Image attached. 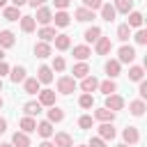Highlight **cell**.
Instances as JSON below:
<instances>
[{"mask_svg":"<svg viewBox=\"0 0 147 147\" xmlns=\"http://www.w3.org/2000/svg\"><path fill=\"white\" fill-rule=\"evenodd\" d=\"M74 90H76V78H74V76H60V78H57V92H60V94L67 96V94H71Z\"/></svg>","mask_w":147,"mask_h":147,"instance_id":"obj_1","label":"cell"},{"mask_svg":"<svg viewBox=\"0 0 147 147\" xmlns=\"http://www.w3.org/2000/svg\"><path fill=\"white\" fill-rule=\"evenodd\" d=\"M133 60H136V48L124 44V46L117 51V62H119V64H131Z\"/></svg>","mask_w":147,"mask_h":147,"instance_id":"obj_2","label":"cell"},{"mask_svg":"<svg viewBox=\"0 0 147 147\" xmlns=\"http://www.w3.org/2000/svg\"><path fill=\"white\" fill-rule=\"evenodd\" d=\"M124 103H126V101H124V96H119V94H115V92L106 96V108H108V110H113V113L122 110V108H124Z\"/></svg>","mask_w":147,"mask_h":147,"instance_id":"obj_3","label":"cell"},{"mask_svg":"<svg viewBox=\"0 0 147 147\" xmlns=\"http://www.w3.org/2000/svg\"><path fill=\"white\" fill-rule=\"evenodd\" d=\"M110 48H113L110 37H99V39L94 41V53H96V55H108Z\"/></svg>","mask_w":147,"mask_h":147,"instance_id":"obj_4","label":"cell"},{"mask_svg":"<svg viewBox=\"0 0 147 147\" xmlns=\"http://www.w3.org/2000/svg\"><path fill=\"white\" fill-rule=\"evenodd\" d=\"M122 138H124V142H126V145H131V147H133V145H138V142H140V131H138L136 126H126V129L122 131Z\"/></svg>","mask_w":147,"mask_h":147,"instance_id":"obj_5","label":"cell"},{"mask_svg":"<svg viewBox=\"0 0 147 147\" xmlns=\"http://www.w3.org/2000/svg\"><path fill=\"white\" fill-rule=\"evenodd\" d=\"M115 136H117V131H115L113 122H101V126H99V138H101V140H113Z\"/></svg>","mask_w":147,"mask_h":147,"instance_id":"obj_6","label":"cell"},{"mask_svg":"<svg viewBox=\"0 0 147 147\" xmlns=\"http://www.w3.org/2000/svg\"><path fill=\"white\" fill-rule=\"evenodd\" d=\"M25 74H28V71H25V67H21V64H16V67H11V69H9V80L18 85V83H23V80L28 78Z\"/></svg>","mask_w":147,"mask_h":147,"instance_id":"obj_7","label":"cell"},{"mask_svg":"<svg viewBox=\"0 0 147 147\" xmlns=\"http://www.w3.org/2000/svg\"><path fill=\"white\" fill-rule=\"evenodd\" d=\"M34 21L41 23V25H48V23L53 21V11H51L48 7H37V16H34Z\"/></svg>","mask_w":147,"mask_h":147,"instance_id":"obj_8","label":"cell"},{"mask_svg":"<svg viewBox=\"0 0 147 147\" xmlns=\"http://www.w3.org/2000/svg\"><path fill=\"white\" fill-rule=\"evenodd\" d=\"M80 80H83V83H80V90H83V92H87V94H92V92L99 87V80H96L92 74H87V76H85V78H80Z\"/></svg>","mask_w":147,"mask_h":147,"instance_id":"obj_9","label":"cell"},{"mask_svg":"<svg viewBox=\"0 0 147 147\" xmlns=\"http://www.w3.org/2000/svg\"><path fill=\"white\" fill-rule=\"evenodd\" d=\"M37 94H39V103H41V106H48V108L55 106V99H57V96H55L53 90H39Z\"/></svg>","mask_w":147,"mask_h":147,"instance_id":"obj_10","label":"cell"},{"mask_svg":"<svg viewBox=\"0 0 147 147\" xmlns=\"http://www.w3.org/2000/svg\"><path fill=\"white\" fill-rule=\"evenodd\" d=\"M99 11H101V18H103V21H108V23H113V21H115V16H117V11H115V7H113L110 2H103V5L99 7Z\"/></svg>","mask_w":147,"mask_h":147,"instance_id":"obj_11","label":"cell"},{"mask_svg":"<svg viewBox=\"0 0 147 147\" xmlns=\"http://www.w3.org/2000/svg\"><path fill=\"white\" fill-rule=\"evenodd\" d=\"M145 110H147V106H145V101H142V99H136V101H131V103H129V113H131L133 117H142V115H145Z\"/></svg>","mask_w":147,"mask_h":147,"instance_id":"obj_12","label":"cell"},{"mask_svg":"<svg viewBox=\"0 0 147 147\" xmlns=\"http://www.w3.org/2000/svg\"><path fill=\"white\" fill-rule=\"evenodd\" d=\"M55 136V147H74V140H71V136L67 133V131H60V133H53Z\"/></svg>","mask_w":147,"mask_h":147,"instance_id":"obj_13","label":"cell"},{"mask_svg":"<svg viewBox=\"0 0 147 147\" xmlns=\"http://www.w3.org/2000/svg\"><path fill=\"white\" fill-rule=\"evenodd\" d=\"M51 53H53V51H51V44H48V41H37V44H34V55H37V57L44 60V57H51Z\"/></svg>","mask_w":147,"mask_h":147,"instance_id":"obj_14","label":"cell"},{"mask_svg":"<svg viewBox=\"0 0 147 147\" xmlns=\"http://www.w3.org/2000/svg\"><path fill=\"white\" fill-rule=\"evenodd\" d=\"M39 83H51L53 80V69L51 67H46V64H41L39 69H37V76H34Z\"/></svg>","mask_w":147,"mask_h":147,"instance_id":"obj_15","label":"cell"},{"mask_svg":"<svg viewBox=\"0 0 147 147\" xmlns=\"http://www.w3.org/2000/svg\"><path fill=\"white\" fill-rule=\"evenodd\" d=\"M18 126H21V131H23V133H32V131L37 129V119H34V117H30V115H25V117H21Z\"/></svg>","mask_w":147,"mask_h":147,"instance_id":"obj_16","label":"cell"},{"mask_svg":"<svg viewBox=\"0 0 147 147\" xmlns=\"http://www.w3.org/2000/svg\"><path fill=\"white\" fill-rule=\"evenodd\" d=\"M34 131H37V133H39V136H41V138H51V136H53V133H55V129H53V124H51V122H48V119H44V122H39V124H37V129H34Z\"/></svg>","mask_w":147,"mask_h":147,"instance_id":"obj_17","label":"cell"},{"mask_svg":"<svg viewBox=\"0 0 147 147\" xmlns=\"http://www.w3.org/2000/svg\"><path fill=\"white\" fill-rule=\"evenodd\" d=\"M11 145H14V147H30V136L23 133V131H16V133L11 136Z\"/></svg>","mask_w":147,"mask_h":147,"instance_id":"obj_18","label":"cell"},{"mask_svg":"<svg viewBox=\"0 0 147 147\" xmlns=\"http://www.w3.org/2000/svg\"><path fill=\"white\" fill-rule=\"evenodd\" d=\"M14 44H16L14 32H9V30H0V48H11Z\"/></svg>","mask_w":147,"mask_h":147,"instance_id":"obj_19","label":"cell"},{"mask_svg":"<svg viewBox=\"0 0 147 147\" xmlns=\"http://www.w3.org/2000/svg\"><path fill=\"white\" fill-rule=\"evenodd\" d=\"M53 21H55V28H67V25L71 23V16H69L64 9H60L57 14H53Z\"/></svg>","mask_w":147,"mask_h":147,"instance_id":"obj_20","label":"cell"},{"mask_svg":"<svg viewBox=\"0 0 147 147\" xmlns=\"http://www.w3.org/2000/svg\"><path fill=\"white\" fill-rule=\"evenodd\" d=\"M18 21H21V30H23L25 34L34 32V28H37V21H34V16H21Z\"/></svg>","mask_w":147,"mask_h":147,"instance_id":"obj_21","label":"cell"},{"mask_svg":"<svg viewBox=\"0 0 147 147\" xmlns=\"http://www.w3.org/2000/svg\"><path fill=\"white\" fill-rule=\"evenodd\" d=\"M55 34H57V32H55V28H51V25H41V30L37 32V37H39L41 41H48V44L55 39Z\"/></svg>","mask_w":147,"mask_h":147,"instance_id":"obj_22","label":"cell"},{"mask_svg":"<svg viewBox=\"0 0 147 147\" xmlns=\"http://www.w3.org/2000/svg\"><path fill=\"white\" fill-rule=\"evenodd\" d=\"M103 69H106V74H108V78H117V76H119V71H122V64H119L117 60H108Z\"/></svg>","mask_w":147,"mask_h":147,"instance_id":"obj_23","label":"cell"},{"mask_svg":"<svg viewBox=\"0 0 147 147\" xmlns=\"http://www.w3.org/2000/svg\"><path fill=\"white\" fill-rule=\"evenodd\" d=\"M94 119H99V122H113L115 119V113L103 106V108H96L94 110Z\"/></svg>","mask_w":147,"mask_h":147,"instance_id":"obj_24","label":"cell"},{"mask_svg":"<svg viewBox=\"0 0 147 147\" xmlns=\"http://www.w3.org/2000/svg\"><path fill=\"white\" fill-rule=\"evenodd\" d=\"M2 16H5V21H18L21 18V7H2Z\"/></svg>","mask_w":147,"mask_h":147,"instance_id":"obj_25","label":"cell"},{"mask_svg":"<svg viewBox=\"0 0 147 147\" xmlns=\"http://www.w3.org/2000/svg\"><path fill=\"white\" fill-rule=\"evenodd\" d=\"M64 119V110L60 108V106H51V110H48V122L51 124H57V122H62Z\"/></svg>","mask_w":147,"mask_h":147,"instance_id":"obj_26","label":"cell"},{"mask_svg":"<svg viewBox=\"0 0 147 147\" xmlns=\"http://www.w3.org/2000/svg\"><path fill=\"white\" fill-rule=\"evenodd\" d=\"M76 21H80V23H87V21H92L94 18V11L92 9H87V7H80V9H76Z\"/></svg>","mask_w":147,"mask_h":147,"instance_id":"obj_27","label":"cell"},{"mask_svg":"<svg viewBox=\"0 0 147 147\" xmlns=\"http://www.w3.org/2000/svg\"><path fill=\"white\" fill-rule=\"evenodd\" d=\"M126 16H129V21H126L129 28H142V21H145V18H142L140 11H129Z\"/></svg>","mask_w":147,"mask_h":147,"instance_id":"obj_28","label":"cell"},{"mask_svg":"<svg viewBox=\"0 0 147 147\" xmlns=\"http://www.w3.org/2000/svg\"><path fill=\"white\" fill-rule=\"evenodd\" d=\"M53 41H55V48H57V51H67V48L71 46V37H69V34H55Z\"/></svg>","mask_w":147,"mask_h":147,"instance_id":"obj_29","label":"cell"},{"mask_svg":"<svg viewBox=\"0 0 147 147\" xmlns=\"http://www.w3.org/2000/svg\"><path fill=\"white\" fill-rule=\"evenodd\" d=\"M90 55H92V51H90V46H85V44H83V46H74V57H76V60H80V62H85V60H87Z\"/></svg>","mask_w":147,"mask_h":147,"instance_id":"obj_30","label":"cell"},{"mask_svg":"<svg viewBox=\"0 0 147 147\" xmlns=\"http://www.w3.org/2000/svg\"><path fill=\"white\" fill-rule=\"evenodd\" d=\"M41 108H44V106H41L39 101H28V103L23 106V113H25V115H30V117H34V115H39V113H41Z\"/></svg>","mask_w":147,"mask_h":147,"instance_id":"obj_31","label":"cell"},{"mask_svg":"<svg viewBox=\"0 0 147 147\" xmlns=\"http://www.w3.org/2000/svg\"><path fill=\"white\" fill-rule=\"evenodd\" d=\"M133 2L136 0H115V11H122V14H129V11H133Z\"/></svg>","mask_w":147,"mask_h":147,"instance_id":"obj_32","label":"cell"},{"mask_svg":"<svg viewBox=\"0 0 147 147\" xmlns=\"http://www.w3.org/2000/svg\"><path fill=\"white\" fill-rule=\"evenodd\" d=\"M39 85H41V83H39L37 78H25V80H23L25 94H37V92H39Z\"/></svg>","mask_w":147,"mask_h":147,"instance_id":"obj_33","label":"cell"},{"mask_svg":"<svg viewBox=\"0 0 147 147\" xmlns=\"http://www.w3.org/2000/svg\"><path fill=\"white\" fill-rule=\"evenodd\" d=\"M96 90H101V92H103V94L108 96V94H113V92H117V83H115L113 78H108V80H103V83H99V87H96Z\"/></svg>","mask_w":147,"mask_h":147,"instance_id":"obj_34","label":"cell"},{"mask_svg":"<svg viewBox=\"0 0 147 147\" xmlns=\"http://www.w3.org/2000/svg\"><path fill=\"white\" fill-rule=\"evenodd\" d=\"M99 37H101V28L92 25V28H87V30H85V41H87V44H94Z\"/></svg>","mask_w":147,"mask_h":147,"instance_id":"obj_35","label":"cell"},{"mask_svg":"<svg viewBox=\"0 0 147 147\" xmlns=\"http://www.w3.org/2000/svg\"><path fill=\"white\" fill-rule=\"evenodd\" d=\"M87 74H90V64H87V62L74 64V78H85Z\"/></svg>","mask_w":147,"mask_h":147,"instance_id":"obj_36","label":"cell"},{"mask_svg":"<svg viewBox=\"0 0 147 147\" xmlns=\"http://www.w3.org/2000/svg\"><path fill=\"white\" fill-rule=\"evenodd\" d=\"M142 76H145V69L142 67H138V64H133L131 69H129V80H142Z\"/></svg>","mask_w":147,"mask_h":147,"instance_id":"obj_37","label":"cell"},{"mask_svg":"<svg viewBox=\"0 0 147 147\" xmlns=\"http://www.w3.org/2000/svg\"><path fill=\"white\" fill-rule=\"evenodd\" d=\"M129 37H131V28H129L126 23L117 25V39H119V41H129Z\"/></svg>","mask_w":147,"mask_h":147,"instance_id":"obj_38","label":"cell"},{"mask_svg":"<svg viewBox=\"0 0 147 147\" xmlns=\"http://www.w3.org/2000/svg\"><path fill=\"white\" fill-rule=\"evenodd\" d=\"M64 67H67L64 57H62V55H55V57H53V67H51V69H53V71H64Z\"/></svg>","mask_w":147,"mask_h":147,"instance_id":"obj_39","label":"cell"},{"mask_svg":"<svg viewBox=\"0 0 147 147\" xmlns=\"http://www.w3.org/2000/svg\"><path fill=\"white\" fill-rule=\"evenodd\" d=\"M92 103H94V99H92V94H87V92H83V96L78 99V106H80V108H92Z\"/></svg>","mask_w":147,"mask_h":147,"instance_id":"obj_40","label":"cell"},{"mask_svg":"<svg viewBox=\"0 0 147 147\" xmlns=\"http://www.w3.org/2000/svg\"><path fill=\"white\" fill-rule=\"evenodd\" d=\"M133 39H136V44H140V46H145V44H147V30H142V28H138V32L133 34Z\"/></svg>","mask_w":147,"mask_h":147,"instance_id":"obj_41","label":"cell"},{"mask_svg":"<svg viewBox=\"0 0 147 147\" xmlns=\"http://www.w3.org/2000/svg\"><path fill=\"white\" fill-rule=\"evenodd\" d=\"M101 5H103V0H83V7H87V9H92V11H96Z\"/></svg>","mask_w":147,"mask_h":147,"instance_id":"obj_42","label":"cell"},{"mask_svg":"<svg viewBox=\"0 0 147 147\" xmlns=\"http://www.w3.org/2000/svg\"><path fill=\"white\" fill-rule=\"evenodd\" d=\"M78 126H80V129H92V117H90V115H83V117L78 119Z\"/></svg>","mask_w":147,"mask_h":147,"instance_id":"obj_43","label":"cell"},{"mask_svg":"<svg viewBox=\"0 0 147 147\" xmlns=\"http://www.w3.org/2000/svg\"><path fill=\"white\" fill-rule=\"evenodd\" d=\"M140 85H138V94H140V99H147V80H138Z\"/></svg>","mask_w":147,"mask_h":147,"instance_id":"obj_44","label":"cell"},{"mask_svg":"<svg viewBox=\"0 0 147 147\" xmlns=\"http://www.w3.org/2000/svg\"><path fill=\"white\" fill-rule=\"evenodd\" d=\"M87 147H106V140H101V138L96 136V138H92V140H90V145H87Z\"/></svg>","mask_w":147,"mask_h":147,"instance_id":"obj_45","label":"cell"},{"mask_svg":"<svg viewBox=\"0 0 147 147\" xmlns=\"http://www.w3.org/2000/svg\"><path fill=\"white\" fill-rule=\"evenodd\" d=\"M7 74H9V64H7L5 60H0V78H5Z\"/></svg>","mask_w":147,"mask_h":147,"instance_id":"obj_46","label":"cell"},{"mask_svg":"<svg viewBox=\"0 0 147 147\" xmlns=\"http://www.w3.org/2000/svg\"><path fill=\"white\" fill-rule=\"evenodd\" d=\"M53 2H55V7H57V9H67L71 0H53Z\"/></svg>","mask_w":147,"mask_h":147,"instance_id":"obj_47","label":"cell"},{"mask_svg":"<svg viewBox=\"0 0 147 147\" xmlns=\"http://www.w3.org/2000/svg\"><path fill=\"white\" fill-rule=\"evenodd\" d=\"M28 5L37 9V7H44V5H46V0H28Z\"/></svg>","mask_w":147,"mask_h":147,"instance_id":"obj_48","label":"cell"},{"mask_svg":"<svg viewBox=\"0 0 147 147\" xmlns=\"http://www.w3.org/2000/svg\"><path fill=\"white\" fill-rule=\"evenodd\" d=\"M5 131H7V119L0 117V133H5Z\"/></svg>","mask_w":147,"mask_h":147,"instance_id":"obj_49","label":"cell"},{"mask_svg":"<svg viewBox=\"0 0 147 147\" xmlns=\"http://www.w3.org/2000/svg\"><path fill=\"white\" fill-rule=\"evenodd\" d=\"M11 5L14 7H23V5H28V0H11Z\"/></svg>","mask_w":147,"mask_h":147,"instance_id":"obj_50","label":"cell"},{"mask_svg":"<svg viewBox=\"0 0 147 147\" xmlns=\"http://www.w3.org/2000/svg\"><path fill=\"white\" fill-rule=\"evenodd\" d=\"M39 147H55V145H53V142H48V140H44V142H41Z\"/></svg>","mask_w":147,"mask_h":147,"instance_id":"obj_51","label":"cell"},{"mask_svg":"<svg viewBox=\"0 0 147 147\" xmlns=\"http://www.w3.org/2000/svg\"><path fill=\"white\" fill-rule=\"evenodd\" d=\"M0 147H14L11 142H0Z\"/></svg>","mask_w":147,"mask_h":147,"instance_id":"obj_52","label":"cell"},{"mask_svg":"<svg viewBox=\"0 0 147 147\" xmlns=\"http://www.w3.org/2000/svg\"><path fill=\"white\" fill-rule=\"evenodd\" d=\"M2 7H7V0H0V9H2Z\"/></svg>","mask_w":147,"mask_h":147,"instance_id":"obj_53","label":"cell"},{"mask_svg":"<svg viewBox=\"0 0 147 147\" xmlns=\"http://www.w3.org/2000/svg\"><path fill=\"white\" fill-rule=\"evenodd\" d=\"M0 60H5V48H0Z\"/></svg>","mask_w":147,"mask_h":147,"instance_id":"obj_54","label":"cell"},{"mask_svg":"<svg viewBox=\"0 0 147 147\" xmlns=\"http://www.w3.org/2000/svg\"><path fill=\"white\" fill-rule=\"evenodd\" d=\"M117 147H131V145H126V142H119V145H117Z\"/></svg>","mask_w":147,"mask_h":147,"instance_id":"obj_55","label":"cell"},{"mask_svg":"<svg viewBox=\"0 0 147 147\" xmlns=\"http://www.w3.org/2000/svg\"><path fill=\"white\" fill-rule=\"evenodd\" d=\"M0 92H2V78H0Z\"/></svg>","mask_w":147,"mask_h":147,"instance_id":"obj_56","label":"cell"},{"mask_svg":"<svg viewBox=\"0 0 147 147\" xmlns=\"http://www.w3.org/2000/svg\"><path fill=\"white\" fill-rule=\"evenodd\" d=\"M2 103H5V101H2V96H0V108H2Z\"/></svg>","mask_w":147,"mask_h":147,"instance_id":"obj_57","label":"cell"},{"mask_svg":"<svg viewBox=\"0 0 147 147\" xmlns=\"http://www.w3.org/2000/svg\"><path fill=\"white\" fill-rule=\"evenodd\" d=\"M78 147H87V145H78Z\"/></svg>","mask_w":147,"mask_h":147,"instance_id":"obj_58","label":"cell"}]
</instances>
